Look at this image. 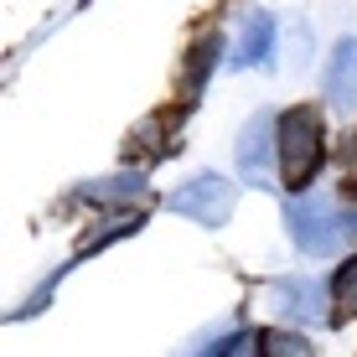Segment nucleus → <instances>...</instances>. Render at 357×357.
Returning <instances> with one entry per match:
<instances>
[{
  "label": "nucleus",
  "mask_w": 357,
  "mask_h": 357,
  "mask_svg": "<svg viewBox=\"0 0 357 357\" xmlns=\"http://www.w3.org/2000/svg\"><path fill=\"white\" fill-rule=\"evenodd\" d=\"M285 228L305 254H331L357 233V218H347L326 197H295V202H285Z\"/></svg>",
  "instance_id": "nucleus-1"
},
{
  "label": "nucleus",
  "mask_w": 357,
  "mask_h": 357,
  "mask_svg": "<svg viewBox=\"0 0 357 357\" xmlns=\"http://www.w3.org/2000/svg\"><path fill=\"white\" fill-rule=\"evenodd\" d=\"M321 155H326V135H321V119L316 109H290L280 119V176L285 187H311L316 171H321Z\"/></svg>",
  "instance_id": "nucleus-2"
},
{
  "label": "nucleus",
  "mask_w": 357,
  "mask_h": 357,
  "mask_svg": "<svg viewBox=\"0 0 357 357\" xmlns=\"http://www.w3.org/2000/svg\"><path fill=\"white\" fill-rule=\"evenodd\" d=\"M166 207H171V213H181V218H192V223H202V228H223L233 218V187L223 176H213V171H202V176L171 187L166 192Z\"/></svg>",
  "instance_id": "nucleus-3"
},
{
  "label": "nucleus",
  "mask_w": 357,
  "mask_h": 357,
  "mask_svg": "<svg viewBox=\"0 0 357 357\" xmlns=\"http://www.w3.org/2000/svg\"><path fill=\"white\" fill-rule=\"evenodd\" d=\"M275 166H280V125L275 114H254L249 125L238 130V171L254 181V187H275Z\"/></svg>",
  "instance_id": "nucleus-4"
},
{
  "label": "nucleus",
  "mask_w": 357,
  "mask_h": 357,
  "mask_svg": "<svg viewBox=\"0 0 357 357\" xmlns=\"http://www.w3.org/2000/svg\"><path fill=\"white\" fill-rule=\"evenodd\" d=\"M275 305H280V316H290V326H316V321H326L331 295L316 280H280Z\"/></svg>",
  "instance_id": "nucleus-5"
},
{
  "label": "nucleus",
  "mask_w": 357,
  "mask_h": 357,
  "mask_svg": "<svg viewBox=\"0 0 357 357\" xmlns=\"http://www.w3.org/2000/svg\"><path fill=\"white\" fill-rule=\"evenodd\" d=\"M135 197H145V171H109V176L73 187V202H83V207H125Z\"/></svg>",
  "instance_id": "nucleus-6"
},
{
  "label": "nucleus",
  "mask_w": 357,
  "mask_h": 357,
  "mask_svg": "<svg viewBox=\"0 0 357 357\" xmlns=\"http://www.w3.org/2000/svg\"><path fill=\"white\" fill-rule=\"evenodd\" d=\"M326 98L331 109H357V42L352 36H342L337 47H331V63H326Z\"/></svg>",
  "instance_id": "nucleus-7"
},
{
  "label": "nucleus",
  "mask_w": 357,
  "mask_h": 357,
  "mask_svg": "<svg viewBox=\"0 0 357 357\" xmlns=\"http://www.w3.org/2000/svg\"><path fill=\"white\" fill-rule=\"evenodd\" d=\"M275 52V16L269 10H249L238 26V47H233V68H259Z\"/></svg>",
  "instance_id": "nucleus-8"
},
{
  "label": "nucleus",
  "mask_w": 357,
  "mask_h": 357,
  "mask_svg": "<svg viewBox=\"0 0 357 357\" xmlns=\"http://www.w3.org/2000/svg\"><path fill=\"white\" fill-rule=\"evenodd\" d=\"M213 57H218V36H197V47H192V57H187V98L202 93L207 73H213Z\"/></svg>",
  "instance_id": "nucleus-9"
},
{
  "label": "nucleus",
  "mask_w": 357,
  "mask_h": 357,
  "mask_svg": "<svg viewBox=\"0 0 357 357\" xmlns=\"http://www.w3.org/2000/svg\"><path fill=\"white\" fill-rule=\"evenodd\" d=\"M331 311L337 316H357V254L331 275Z\"/></svg>",
  "instance_id": "nucleus-10"
},
{
  "label": "nucleus",
  "mask_w": 357,
  "mask_h": 357,
  "mask_svg": "<svg viewBox=\"0 0 357 357\" xmlns=\"http://www.w3.org/2000/svg\"><path fill=\"white\" fill-rule=\"evenodd\" d=\"M264 357H316V347H311V337H301V331L275 326V331H264Z\"/></svg>",
  "instance_id": "nucleus-11"
},
{
  "label": "nucleus",
  "mask_w": 357,
  "mask_h": 357,
  "mask_svg": "<svg viewBox=\"0 0 357 357\" xmlns=\"http://www.w3.org/2000/svg\"><path fill=\"white\" fill-rule=\"evenodd\" d=\"M135 228H140V213H130V218H109V223H104V228H93V233H83V243H78V249H83V254H98V249H104V243H114V238H125V233H135Z\"/></svg>",
  "instance_id": "nucleus-12"
},
{
  "label": "nucleus",
  "mask_w": 357,
  "mask_h": 357,
  "mask_svg": "<svg viewBox=\"0 0 357 357\" xmlns=\"http://www.w3.org/2000/svg\"><path fill=\"white\" fill-rule=\"evenodd\" d=\"M223 357H264V337H228L223 342Z\"/></svg>",
  "instance_id": "nucleus-13"
},
{
  "label": "nucleus",
  "mask_w": 357,
  "mask_h": 357,
  "mask_svg": "<svg viewBox=\"0 0 357 357\" xmlns=\"http://www.w3.org/2000/svg\"><path fill=\"white\" fill-rule=\"evenodd\" d=\"M311 63V26L305 21H295V68Z\"/></svg>",
  "instance_id": "nucleus-14"
},
{
  "label": "nucleus",
  "mask_w": 357,
  "mask_h": 357,
  "mask_svg": "<svg viewBox=\"0 0 357 357\" xmlns=\"http://www.w3.org/2000/svg\"><path fill=\"white\" fill-rule=\"evenodd\" d=\"M197 357H223V342H218V347H207V352H197Z\"/></svg>",
  "instance_id": "nucleus-15"
}]
</instances>
